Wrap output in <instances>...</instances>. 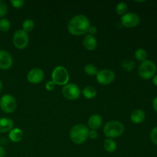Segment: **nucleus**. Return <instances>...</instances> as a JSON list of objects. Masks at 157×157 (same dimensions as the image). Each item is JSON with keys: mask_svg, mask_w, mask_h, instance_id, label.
Returning a JSON list of instances; mask_svg holds the SVG:
<instances>
[{"mask_svg": "<svg viewBox=\"0 0 157 157\" xmlns=\"http://www.w3.org/2000/svg\"><path fill=\"white\" fill-rule=\"evenodd\" d=\"M82 94L87 99H93L96 97L98 91L95 87L92 86H87L83 89Z\"/></svg>", "mask_w": 157, "mask_h": 157, "instance_id": "obj_18", "label": "nucleus"}, {"mask_svg": "<svg viewBox=\"0 0 157 157\" xmlns=\"http://www.w3.org/2000/svg\"><path fill=\"white\" fill-rule=\"evenodd\" d=\"M6 156V150L2 145H0V157H5Z\"/></svg>", "mask_w": 157, "mask_h": 157, "instance_id": "obj_32", "label": "nucleus"}, {"mask_svg": "<svg viewBox=\"0 0 157 157\" xmlns=\"http://www.w3.org/2000/svg\"><path fill=\"white\" fill-rule=\"evenodd\" d=\"M147 58V52L144 50V48H138L137 50L135 52V58L137 61H146Z\"/></svg>", "mask_w": 157, "mask_h": 157, "instance_id": "obj_20", "label": "nucleus"}, {"mask_svg": "<svg viewBox=\"0 0 157 157\" xmlns=\"http://www.w3.org/2000/svg\"><path fill=\"white\" fill-rule=\"evenodd\" d=\"M11 24L10 21L8 19L2 18L0 19V31L2 32H6L10 29Z\"/></svg>", "mask_w": 157, "mask_h": 157, "instance_id": "obj_25", "label": "nucleus"}, {"mask_svg": "<svg viewBox=\"0 0 157 157\" xmlns=\"http://www.w3.org/2000/svg\"><path fill=\"white\" fill-rule=\"evenodd\" d=\"M153 83L157 87V75H155V76L153 78Z\"/></svg>", "mask_w": 157, "mask_h": 157, "instance_id": "obj_35", "label": "nucleus"}, {"mask_svg": "<svg viewBox=\"0 0 157 157\" xmlns=\"http://www.w3.org/2000/svg\"><path fill=\"white\" fill-rule=\"evenodd\" d=\"M89 128L84 124H76L70 131V138L76 144H82L88 138Z\"/></svg>", "mask_w": 157, "mask_h": 157, "instance_id": "obj_2", "label": "nucleus"}, {"mask_svg": "<svg viewBox=\"0 0 157 157\" xmlns=\"http://www.w3.org/2000/svg\"><path fill=\"white\" fill-rule=\"evenodd\" d=\"M146 118V114L144 111L141 109H136L132 112L130 115V120L133 124H139L144 121Z\"/></svg>", "mask_w": 157, "mask_h": 157, "instance_id": "obj_15", "label": "nucleus"}, {"mask_svg": "<svg viewBox=\"0 0 157 157\" xmlns=\"http://www.w3.org/2000/svg\"><path fill=\"white\" fill-rule=\"evenodd\" d=\"M81 90L75 84H67L62 88L63 96L67 100L75 101L79 98L81 95Z\"/></svg>", "mask_w": 157, "mask_h": 157, "instance_id": "obj_8", "label": "nucleus"}, {"mask_svg": "<svg viewBox=\"0 0 157 157\" xmlns=\"http://www.w3.org/2000/svg\"><path fill=\"white\" fill-rule=\"evenodd\" d=\"M13 64V59L10 54L5 50H0V69L8 70Z\"/></svg>", "mask_w": 157, "mask_h": 157, "instance_id": "obj_12", "label": "nucleus"}, {"mask_svg": "<svg viewBox=\"0 0 157 157\" xmlns=\"http://www.w3.org/2000/svg\"><path fill=\"white\" fill-rule=\"evenodd\" d=\"M83 45L87 50L93 51L96 48L97 45H98V41L94 35L88 34V35H85L84 40H83Z\"/></svg>", "mask_w": 157, "mask_h": 157, "instance_id": "obj_14", "label": "nucleus"}, {"mask_svg": "<svg viewBox=\"0 0 157 157\" xmlns=\"http://www.w3.org/2000/svg\"><path fill=\"white\" fill-rule=\"evenodd\" d=\"M55 85H56V84H55L52 81H48L45 84V89L47 90H49V91H52V90H53L55 88Z\"/></svg>", "mask_w": 157, "mask_h": 157, "instance_id": "obj_29", "label": "nucleus"}, {"mask_svg": "<svg viewBox=\"0 0 157 157\" xmlns=\"http://www.w3.org/2000/svg\"><path fill=\"white\" fill-rule=\"evenodd\" d=\"M104 148L107 153H113L117 150V144L113 139L107 138L104 142Z\"/></svg>", "mask_w": 157, "mask_h": 157, "instance_id": "obj_19", "label": "nucleus"}, {"mask_svg": "<svg viewBox=\"0 0 157 157\" xmlns=\"http://www.w3.org/2000/svg\"><path fill=\"white\" fill-rule=\"evenodd\" d=\"M2 89V81H0V92H1Z\"/></svg>", "mask_w": 157, "mask_h": 157, "instance_id": "obj_36", "label": "nucleus"}, {"mask_svg": "<svg viewBox=\"0 0 157 157\" xmlns=\"http://www.w3.org/2000/svg\"><path fill=\"white\" fill-rule=\"evenodd\" d=\"M156 72V64L150 60H146V61L141 62L139 69H138V74H139L140 77L144 80H149L153 78Z\"/></svg>", "mask_w": 157, "mask_h": 157, "instance_id": "obj_4", "label": "nucleus"}, {"mask_svg": "<svg viewBox=\"0 0 157 157\" xmlns=\"http://www.w3.org/2000/svg\"><path fill=\"white\" fill-rule=\"evenodd\" d=\"M124 131V126L121 121H110L106 123L104 127V133L107 138L119 137Z\"/></svg>", "mask_w": 157, "mask_h": 157, "instance_id": "obj_3", "label": "nucleus"}, {"mask_svg": "<svg viewBox=\"0 0 157 157\" xmlns=\"http://www.w3.org/2000/svg\"><path fill=\"white\" fill-rule=\"evenodd\" d=\"M0 143H1L2 144H3V145H6V144H8V140L6 138H1V139H0Z\"/></svg>", "mask_w": 157, "mask_h": 157, "instance_id": "obj_34", "label": "nucleus"}, {"mask_svg": "<svg viewBox=\"0 0 157 157\" xmlns=\"http://www.w3.org/2000/svg\"><path fill=\"white\" fill-rule=\"evenodd\" d=\"M128 10V6L125 2H120L116 6V12L119 15H124Z\"/></svg>", "mask_w": 157, "mask_h": 157, "instance_id": "obj_22", "label": "nucleus"}, {"mask_svg": "<svg viewBox=\"0 0 157 157\" xmlns=\"http://www.w3.org/2000/svg\"><path fill=\"white\" fill-rule=\"evenodd\" d=\"M84 71L89 76H94V75H97L98 70L96 66L92 64H89L84 67Z\"/></svg>", "mask_w": 157, "mask_h": 157, "instance_id": "obj_24", "label": "nucleus"}, {"mask_svg": "<svg viewBox=\"0 0 157 157\" xmlns=\"http://www.w3.org/2000/svg\"><path fill=\"white\" fill-rule=\"evenodd\" d=\"M13 44L18 49H24L29 44V35L22 29H18L13 35Z\"/></svg>", "mask_w": 157, "mask_h": 157, "instance_id": "obj_7", "label": "nucleus"}, {"mask_svg": "<svg viewBox=\"0 0 157 157\" xmlns=\"http://www.w3.org/2000/svg\"><path fill=\"white\" fill-rule=\"evenodd\" d=\"M153 109H154L155 111H156L157 113V97H156V98L153 99Z\"/></svg>", "mask_w": 157, "mask_h": 157, "instance_id": "obj_33", "label": "nucleus"}, {"mask_svg": "<svg viewBox=\"0 0 157 157\" xmlns=\"http://www.w3.org/2000/svg\"><path fill=\"white\" fill-rule=\"evenodd\" d=\"M10 2L15 9H21L25 4V2L23 0H11Z\"/></svg>", "mask_w": 157, "mask_h": 157, "instance_id": "obj_27", "label": "nucleus"}, {"mask_svg": "<svg viewBox=\"0 0 157 157\" xmlns=\"http://www.w3.org/2000/svg\"><path fill=\"white\" fill-rule=\"evenodd\" d=\"M9 138L12 142L18 143L23 138V132L19 128H13L9 131Z\"/></svg>", "mask_w": 157, "mask_h": 157, "instance_id": "obj_17", "label": "nucleus"}, {"mask_svg": "<svg viewBox=\"0 0 157 157\" xmlns=\"http://www.w3.org/2000/svg\"><path fill=\"white\" fill-rule=\"evenodd\" d=\"M13 121L9 118H1L0 119V133L9 132L13 129Z\"/></svg>", "mask_w": 157, "mask_h": 157, "instance_id": "obj_16", "label": "nucleus"}, {"mask_svg": "<svg viewBox=\"0 0 157 157\" xmlns=\"http://www.w3.org/2000/svg\"><path fill=\"white\" fill-rule=\"evenodd\" d=\"M98 136V133L96 130H91L89 131V135H88V137L90 138L91 140H95L97 139Z\"/></svg>", "mask_w": 157, "mask_h": 157, "instance_id": "obj_30", "label": "nucleus"}, {"mask_svg": "<svg viewBox=\"0 0 157 157\" xmlns=\"http://www.w3.org/2000/svg\"><path fill=\"white\" fill-rule=\"evenodd\" d=\"M96 76L98 82L103 85H108L111 84L115 79L114 72L110 69H104V70L99 71Z\"/></svg>", "mask_w": 157, "mask_h": 157, "instance_id": "obj_9", "label": "nucleus"}, {"mask_svg": "<svg viewBox=\"0 0 157 157\" xmlns=\"http://www.w3.org/2000/svg\"><path fill=\"white\" fill-rule=\"evenodd\" d=\"M44 77V71L38 67H35L29 71L27 75V80L32 84H38L43 81Z\"/></svg>", "mask_w": 157, "mask_h": 157, "instance_id": "obj_11", "label": "nucleus"}, {"mask_svg": "<svg viewBox=\"0 0 157 157\" xmlns=\"http://www.w3.org/2000/svg\"><path fill=\"white\" fill-rule=\"evenodd\" d=\"M87 32L89 33V35H95L97 32H98V29H97L95 26L90 25V27H89V29H88V32Z\"/></svg>", "mask_w": 157, "mask_h": 157, "instance_id": "obj_31", "label": "nucleus"}, {"mask_svg": "<svg viewBox=\"0 0 157 157\" xmlns=\"http://www.w3.org/2000/svg\"><path fill=\"white\" fill-rule=\"evenodd\" d=\"M35 27V22L31 18H27L22 23V30H24L25 32H31L33 30Z\"/></svg>", "mask_w": 157, "mask_h": 157, "instance_id": "obj_21", "label": "nucleus"}, {"mask_svg": "<svg viewBox=\"0 0 157 157\" xmlns=\"http://www.w3.org/2000/svg\"><path fill=\"white\" fill-rule=\"evenodd\" d=\"M121 67L127 71H130L135 67V62L132 59H126L121 64Z\"/></svg>", "mask_w": 157, "mask_h": 157, "instance_id": "obj_23", "label": "nucleus"}, {"mask_svg": "<svg viewBox=\"0 0 157 157\" xmlns=\"http://www.w3.org/2000/svg\"><path fill=\"white\" fill-rule=\"evenodd\" d=\"M52 81L57 85H66L69 81L68 71L64 66H58L52 71Z\"/></svg>", "mask_w": 157, "mask_h": 157, "instance_id": "obj_5", "label": "nucleus"}, {"mask_svg": "<svg viewBox=\"0 0 157 157\" xmlns=\"http://www.w3.org/2000/svg\"><path fill=\"white\" fill-rule=\"evenodd\" d=\"M90 25V21L87 16L78 15L69 21L67 30L73 35H83L87 33Z\"/></svg>", "mask_w": 157, "mask_h": 157, "instance_id": "obj_1", "label": "nucleus"}, {"mask_svg": "<svg viewBox=\"0 0 157 157\" xmlns=\"http://www.w3.org/2000/svg\"><path fill=\"white\" fill-rule=\"evenodd\" d=\"M8 7L6 3L2 0H0V18H2L7 14Z\"/></svg>", "mask_w": 157, "mask_h": 157, "instance_id": "obj_26", "label": "nucleus"}, {"mask_svg": "<svg viewBox=\"0 0 157 157\" xmlns=\"http://www.w3.org/2000/svg\"><path fill=\"white\" fill-rule=\"evenodd\" d=\"M121 24L126 28H134L140 23V17L134 12H128L121 18Z\"/></svg>", "mask_w": 157, "mask_h": 157, "instance_id": "obj_10", "label": "nucleus"}, {"mask_svg": "<svg viewBox=\"0 0 157 157\" xmlns=\"http://www.w3.org/2000/svg\"><path fill=\"white\" fill-rule=\"evenodd\" d=\"M150 139L152 142L157 146V127H154L150 132Z\"/></svg>", "mask_w": 157, "mask_h": 157, "instance_id": "obj_28", "label": "nucleus"}, {"mask_svg": "<svg viewBox=\"0 0 157 157\" xmlns=\"http://www.w3.org/2000/svg\"><path fill=\"white\" fill-rule=\"evenodd\" d=\"M0 107L6 113H11L15 110L17 102L15 98L11 94H5L0 99Z\"/></svg>", "mask_w": 157, "mask_h": 157, "instance_id": "obj_6", "label": "nucleus"}, {"mask_svg": "<svg viewBox=\"0 0 157 157\" xmlns=\"http://www.w3.org/2000/svg\"><path fill=\"white\" fill-rule=\"evenodd\" d=\"M102 123L103 119L101 115L99 114H93L92 116L90 117V118L88 119V121H87L89 128L94 130L100 128L101 127V125H102Z\"/></svg>", "mask_w": 157, "mask_h": 157, "instance_id": "obj_13", "label": "nucleus"}]
</instances>
